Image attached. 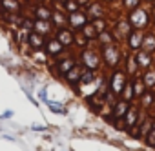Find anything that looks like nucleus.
<instances>
[{"instance_id":"f257e3e1","label":"nucleus","mask_w":155,"mask_h":151,"mask_svg":"<svg viewBox=\"0 0 155 151\" xmlns=\"http://www.w3.org/2000/svg\"><path fill=\"white\" fill-rule=\"evenodd\" d=\"M99 49H101V56H102V69L111 71V69L122 66L126 49L120 46V42L108 44V46H102V47H99Z\"/></svg>"},{"instance_id":"f03ea898","label":"nucleus","mask_w":155,"mask_h":151,"mask_svg":"<svg viewBox=\"0 0 155 151\" xmlns=\"http://www.w3.org/2000/svg\"><path fill=\"white\" fill-rule=\"evenodd\" d=\"M77 60H79V64L84 69H91L97 73L102 71V56H101V49L97 44H91V46L81 49L79 55H77Z\"/></svg>"},{"instance_id":"7ed1b4c3","label":"nucleus","mask_w":155,"mask_h":151,"mask_svg":"<svg viewBox=\"0 0 155 151\" xmlns=\"http://www.w3.org/2000/svg\"><path fill=\"white\" fill-rule=\"evenodd\" d=\"M128 79H130V77L126 75V71H124L122 66H119V67L108 71L106 80H108V89H110V93L119 98L120 93H122V89H124V86H126V82H128Z\"/></svg>"},{"instance_id":"20e7f679","label":"nucleus","mask_w":155,"mask_h":151,"mask_svg":"<svg viewBox=\"0 0 155 151\" xmlns=\"http://www.w3.org/2000/svg\"><path fill=\"white\" fill-rule=\"evenodd\" d=\"M126 18H128V22H130V26H131L133 29H142V31L150 29V26H151V22H153V20H151V15H150V9H146V8H142V6H139V8L128 11V13H126Z\"/></svg>"},{"instance_id":"39448f33","label":"nucleus","mask_w":155,"mask_h":151,"mask_svg":"<svg viewBox=\"0 0 155 151\" xmlns=\"http://www.w3.org/2000/svg\"><path fill=\"white\" fill-rule=\"evenodd\" d=\"M79 62L77 60V55H62L58 58H55L53 62H49V71L55 79H64V75Z\"/></svg>"},{"instance_id":"423d86ee","label":"nucleus","mask_w":155,"mask_h":151,"mask_svg":"<svg viewBox=\"0 0 155 151\" xmlns=\"http://www.w3.org/2000/svg\"><path fill=\"white\" fill-rule=\"evenodd\" d=\"M140 111H142V108L139 106V104H135V102H131L130 104V108H128V111H126V115L122 117V120H120V129H124L128 135L135 129V126L139 124V118H140Z\"/></svg>"},{"instance_id":"0eeeda50","label":"nucleus","mask_w":155,"mask_h":151,"mask_svg":"<svg viewBox=\"0 0 155 151\" xmlns=\"http://www.w3.org/2000/svg\"><path fill=\"white\" fill-rule=\"evenodd\" d=\"M130 104H131V102H128V100H124V98H120V97H119V98H117V100L111 104V108H110V113L106 115V120L117 127V124H119V122L122 120V117L126 115V111H128Z\"/></svg>"},{"instance_id":"6e6552de","label":"nucleus","mask_w":155,"mask_h":151,"mask_svg":"<svg viewBox=\"0 0 155 151\" xmlns=\"http://www.w3.org/2000/svg\"><path fill=\"white\" fill-rule=\"evenodd\" d=\"M44 51L48 53V56L51 58V60H55V58H58V56H62V55H66L69 49H66L57 38H55V35H49V37H46V42H44Z\"/></svg>"},{"instance_id":"1a4fd4ad","label":"nucleus","mask_w":155,"mask_h":151,"mask_svg":"<svg viewBox=\"0 0 155 151\" xmlns=\"http://www.w3.org/2000/svg\"><path fill=\"white\" fill-rule=\"evenodd\" d=\"M86 24H90V17L84 9H79V11H75V13H69L68 15V27H71L75 33H79Z\"/></svg>"},{"instance_id":"9d476101","label":"nucleus","mask_w":155,"mask_h":151,"mask_svg":"<svg viewBox=\"0 0 155 151\" xmlns=\"http://www.w3.org/2000/svg\"><path fill=\"white\" fill-rule=\"evenodd\" d=\"M142 38H144V31L142 29H133L126 35V38L122 40V44L126 46V51H139L142 47Z\"/></svg>"},{"instance_id":"9b49d317","label":"nucleus","mask_w":155,"mask_h":151,"mask_svg":"<svg viewBox=\"0 0 155 151\" xmlns=\"http://www.w3.org/2000/svg\"><path fill=\"white\" fill-rule=\"evenodd\" d=\"M55 38L66 47V49H71L75 46V31L68 26H62V27H55Z\"/></svg>"},{"instance_id":"f8f14e48","label":"nucleus","mask_w":155,"mask_h":151,"mask_svg":"<svg viewBox=\"0 0 155 151\" xmlns=\"http://www.w3.org/2000/svg\"><path fill=\"white\" fill-rule=\"evenodd\" d=\"M82 66L79 64V62H77L66 75H64V80L71 86V88H75V93H79L81 95V88H79V79H81V73H82Z\"/></svg>"},{"instance_id":"ddd939ff","label":"nucleus","mask_w":155,"mask_h":151,"mask_svg":"<svg viewBox=\"0 0 155 151\" xmlns=\"http://www.w3.org/2000/svg\"><path fill=\"white\" fill-rule=\"evenodd\" d=\"M84 11L88 13L90 20H95V18H102L106 17V4H102L101 0H90V4L84 8Z\"/></svg>"},{"instance_id":"4468645a","label":"nucleus","mask_w":155,"mask_h":151,"mask_svg":"<svg viewBox=\"0 0 155 151\" xmlns=\"http://www.w3.org/2000/svg\"><path fill=\"white\" fill-rule=\"evenodd\" d=\"M111 29L115 31V35H117L119 42H122V40L126 38V35L131 31V26H130V22H128V18H126V17H119L117 20H113V22H111Z\"/></svg>"},{"instance_id":"2eb2a0df","label":"nucleus","mask_w":155,"mask_h":151,"mask_svg":"<svg viewBox=\"0 0 155 151\" xmlns=\"http://www.w3.org/2000/svg\"><path fill=\"white\" fill-rule=\"evenodd\" d=\"M133 55H135V60H137V66H139V69H140V71H144V69L151 67V66H153V62H155V56H153V53H151V51L139 49V51H133Z\"/></svg>"},{"instance_id":"dca6fc26","label":"nucleus","mask_w":155,"mask_h":151,"mask_svg":"<svg viewBox=\"0 0 155 151\" xmlns=\"http://www.w3.org/2000/svg\"><path fill=\"white\" fill-rule=\"evenodd\" d=\"M122 67L126 71V75L131 79V77H137V75L140 73L139 66H137V60H135V55L131 51H126L124 53V60H122Z\"/></svg>"},{"instance_id":"f3484780","label":"nucleus","mask_w":155,"mask_h":151,"mask_svg":"<svg viewBox=\"0 0 155 151\" xmlns=\"http://www.w3.org/2000/svg\"><path fill=\"white\" fill-rule=\"evenodd\" d=\"M24 42H26V46H28L29 49H42V47H44V42H46V37L40 35V33H37V31L33 29V31H28V33H26Z\"/></svg>"},{"instance_id":"a211bd4d","label":"nucleus","mask_w":155,"mask_h":151,"mask_svg":"<svg viewBox=\"0 0 155 151\" xmlns=\"http://www.w3.org/2000/svg\"><path fill=\"white\" fill-rule=\"evenodd\" d=\"M51 15H53V8L44 4V2H38L37 6H33V18L37 20H51Z\"/></svg>"},{"instance_id":"6ab92c4d","label":"nucleus","mask_w":155,"mask_h":151,"mask_svg":"<svg viewBox=\"0 0 155 151\" xmlns=\"http://www.w3.org/2000/svg\"><path fill=\"white\" fill-rule=\"evenodd\" d=\"M115 42H119V38H117V35H115V31L110 27V29H104V31H101L99 33V37H97V46L99 47H102V46H108V44H115Z\"/></svg>"},{"instance_id":"aec40b11","label":"nucleus","mask_w":155,"mask_h":151,"mask_svg":"<svg viewBox=\"0 0 155 151\" xmlns=\"http://www.w3.org/2000/svg\"><path fill=\"white\" fill-rule=\"evenodd\" d=\"M33 29H35L37 33L44 35V37H49V35L55 33V26L51 24V20H37V18H35V26H33Z\"/></svg>"},{"instance_id":"412c9836","label":"nucleus","mask_w":155,"mask_h":151,"mask_svg":"<svg viewBox=\"0 0 155 151\" xmlns=\"http://www.w3.org/2000/svg\"><path fill=\"white\" fill-rule=\"evenodd\" d=\"M140 79H142L146 89H153V88H155V67L151 66V67L140 71Z\"/></svg>"},{"instance_id":"4be33fe9","label":"nucleus","mask_w":155,"mask_h":151,"mask_svg":"<svg viewBox=\"0 0 155 151\" xmlns=\"http://www.w3.org/2000/svg\"><path fill=\"white\" fill-rule=\"evenodd\" d=\"M51 24L55 26V27H62V26H66L68 24V13L60 8H57V9H53V15H51Z\"/></svg>"},{"instance_id":"5701e85b","label":"nucleus","mask_w":155,"mask_h":151,"mask_svg":"<svg viewBox=\"0 0 155 151\" xmlns=\"http://www.w3.org/2000/svg\"><path fill=\"white\" fill-rule=\"evenodd\" d=\"M0 8L8 13H20L22 9V4L18 0H0Z\"/></svg>"},{"instance_id":"b1692460","label":"nucleus","mask_w":155,"mask_h":151,"mask_svg":"<svg viewBox=\"0 0 155 151\" xmlns=\"http://www.w3.org/2000/svg\"><path fill=\"white\" fill-rule=\"evenodd\" d=\"M140 49H146V51H151L155 53V33L153 31H144V38H142V47Z\"/></svg>"},{"instance_id":"393cba45","label":"nucleus","mask_w":155,"mask_h":151,"mask_svg":"<svg viewBox=\"0 0 155 151\" xmlns=\"http://www.w3.org/2000/svg\"><path fill=\"white\" fill-rule=\"evenodd\" d=\"M153 102H155V95H153V91H151V89H146V91L140 95V98H139V106H140L142 109L151 108V106H153Z\"/></svg>"},{"instance_id":"a878e982","label":"nucleus","mask_w":155,"mask_h":151,"mask_svg":"<svg viewBox=\"0 0 155 151\" xmlns=\"http://www.w3.org/2000/svg\"><path fill=\"white\" fill-rule=\"evenodd\" d=\"M81 33H82V35H84V37H86V38H88L90 42H93V44L97 42V37H99V33H97V29L93 27L91 20H90V24H86V26H84V27L81 29Z\"/></svg>"},{"instance_id":"bb28decb","label":"nucleus","mask_w":155,"mask_h":151,"mask_svg":"<svg viewBox=\"0 0 155 151\" xmlns=\"http://www.w3.org/2000/svg\"><path fill=\"white\" fill-rule=\"evenodd\" d=\"M120 98H124V100H128V102H135L133 80H131V79H128V82H126V86H124V89H122V93H120Z\"/></svg>"},{"instance_id":"cd10ccee","label":"nucleus","mask_w":155,"mask_h":151,"mask_svg":"<svg viewBox=\"0 0 155 151\" xmlns=\"http://www.w3.org/2000/svg\"><path fill=\"white\" fill-rule=\"evenodd\" d=\"M131 80H133V93H135V100H139L140 98V95L146 91V86H144V82H142V79L139 77H131Z\"/></svg>"},{"instance_id":"c85d7f7f","label":"nucleus","mask_w":155,"mask_h":151,"mask_svg":"<svg viewBox=\"0 0 155 151\" xmlns=\"http://www.w3.org/2000/svg\"><path fill=\"white\" fill-rule=\"evenodd\" d=\"M91 24H93V27L97 29V33H101V31H104V29H110L111 26V20H108L106 17H102V18H95V20H91Z\"/></svg>"},{"instance_id":"c756f323","label":"nucleus","mask_w":155,"mask_h":151,"mask_svg":"<svg viewBox=\"0 0 155 151\" xmlns=\"http://www.w3.org/2000/svg\"><path fill=\"white\" fill-rule=\"evenodd\" d=\"M62 9L69 15V13H75V11H79V9H82V8H81V4H79V0H68V2L62 4Z\"/></svg>"},{"instance_id":"7c9ffc66","label":"nucleus","mask_w":155,"mask_h":151,"mask_svg":"<svg viewBox=\"0 0 155 151\" xmlns=\"http://www.w3.org/2000/svg\"><path fill=\"white\" fill-rule=\"evenodd\" d=\"M140 4H142V0H120V8H122L124 13H128V11L135 9V8H139Z\"/></svg>"},{"instance_id":"2f4dec72","label":"nucleus","mask_w":155,"mask_h":151,"mask_svg":"<svg viewBox=\"0 0 155 151\" xmlns=\"http://www.w3.org/2000/svg\"><path fill=\"white\" fill-rule=\"evenodd\" d=\"M91 44H93V42H90L81 31H79V33H75V46L79 47V49H84V47H88V46H91Z\"/></svg>"},{"instance_id":"473e14b6","label":"nucleus","mask_w":155,"mask_h":151,"mask_svg":"<svg viewBox=\"0 0 155 151\" xmlns=\"http://www.w3.org/2000/svg\"><path fill=\"white\" fill-rule=\"evenodd\" d=\"M31 56H33L37 62H40V64H46V62L49 60V56H48V53L44 51V47H42V49H33Z\"/></svg>"},{"instance_id":"72a5a7b5","label":"nucleus","mask_w":155,"mask_h":151,"mask_svg":"<svg viewBox=\"0 0 155 151\" xmlns=\"http://www.w3.org/2000/svg\"><path fill=\"white\" fill-rule=\"evenodd\" d=\"M33 26H35V18H28V17H24V18L20 20V27H22L24 33L33 31Z\"/></svg>"},{"instance_id":"f704fd0d","label":"nucleus","mask_w":155,"mask_h":151,"mask_svg":"<svg viewBox=\"0 0 155 151\" xmlns=\"http://www.w3.org/2000/svg\"><path fill=\"white\" fill-rule=\"evenodd\" d=\"M144 142H146L148 147H155V126L148 131V135L144 137Z\"/></svg>"},{"instance_id":"c9c22d12","label":"nucleus","mask_w":155,"mask_h":151,"mask_svg":"<svg viewBox=\"0 0 155 151\" xmlns=\"http://www.w3.org/2000/svg\"><path fill=\"white\" fill-rule=\"evenodd\" d=\"M48 106H49V109H51L53 113H57V115H58V113H60V115H66V113H68L62 106H58V104H55V102H48Z\"/></svg>"},{"instance_id":"e433bc0d","label":"nucleus","mask_w":155,"mask_h":151,"mask_svg":"<svg viewBox=\"0 0 155 151\" xmlns=\"http://www.w3.org/2000/svg\"><path fill=\"white\" fill-rule=\"evenodd\" d=\"M38 97H40V98H42V100H44V102H49V100H48V97H46V88H44V89H40V91H38Z\"/></svg>"},{"instance_id":"4c0bfd02","label":"nucleus","mask_w":155,"mask_h":151,"mask_svg":"<svg viewBox=\"0 0 155 151\" xmlns=\"http://www.w3.org/2000/svg\"><path fill=\"white\" fill-rule=\"evenodd\" d=\"M102 4H106V6H111V4H115V2H119V0H101Z\"/></svg>"},{"instance_id":"58836bf2","label":"nucleus","mask_w":155,"mask_h":151,"mask_svg":"<svg viewBox=\"0 0 155 151\" xmlns=\"http://www.w3.org/2000/svg\"><path fill=\"white\" fill-rule=\"evenodd\" d=\"M150 15H151V20L155 22V4H153V8L150 9Z\"/></svg>"},{"instance_id":"ea45409f","label":"nucleus","mask_w":155,"mask_h":151,"mask_svg":"<svg viewBox=\"0 0 155 151\" xmlns=\"http://www.w3.org/2000/svg\"><path fill=\"white\" fill-rule=\"evenodd\" d=\"M142 2H144V0H142ZM146 2H155V0H146Z\"/></svg>"},{"instance_id":"a19ab883","label":"nucleus","mask_w":155,"mask_h":151,"mask_svg":"<svg viewBox=\"0 0 155 151\" xmlns=\"http://www.w3.org/2000/svg\"><path fill=\"white\" fill-rule=\"evenodd\" d=\"M153 108H155V102H153Z\"/></svg>"}]
</instances>
